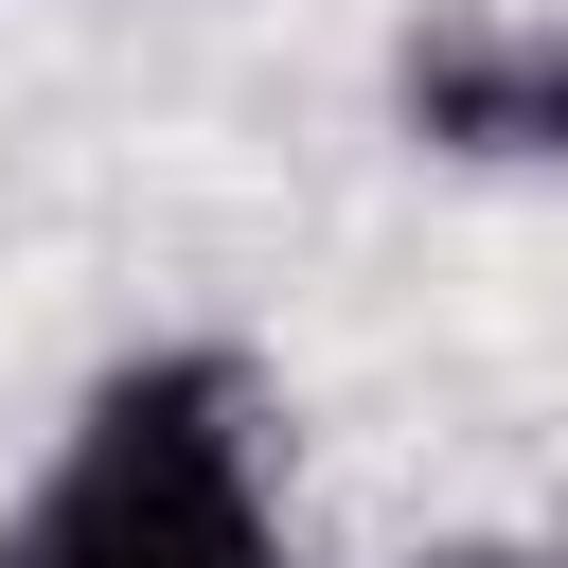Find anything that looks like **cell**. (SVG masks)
Masks as SVG:
<instances>
[{
  "mask_svg": "<svg viewBox=\"0 0 568 568\" xmlns=\"http://www.w3.org/2000/svg\"><path fill=\"white\" fill-rule=\"evenodd\" d=\"M390 568H568V550H515V532H462V550H390Z\"/></svg>",
  "mask_w": 568,
  "mask_h": 568,
  "instance_id": "3957f363",
  "label": "cell"
},
{
  "mask_svg": "<svg viewBox=\"0 0 568 568\" xmlns=\"http://www.w3.org/2000/svg\"><path fill=\"white\" fill-rule=\"evenodd\" d=\"M0 568H284L248 355L160 337V355L89 373L71 444H53L36 497L0 515Z\"/></svg>",
  "mask_w": 568,
  "mask_h": 568,
  "instance_id": "6da1fadb",
  "label": "cell"
},
{
  "mask_svg": "<svg viewBox=\"0 0 568 568\" xmlns=\"http://www.w3.org/2000/svg\"><path fill=\"white\" fill-rule=\"evenodd\" d=\"M390 124L462 178H550L568 160V18H515V0H444L390 36Z\"/></svg>",
  "mask_w": 568,
  "mask_h": 568,
  "instance_id": "7a4b0ae2",
  "label": "cell"
}]
</instances>
